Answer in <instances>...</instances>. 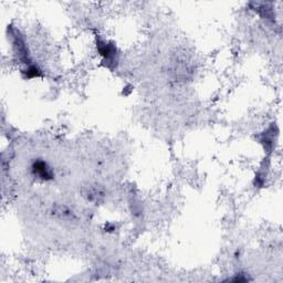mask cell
Listing matches in <instances>:
<instances>
[{"label":"cell","mask_w":283,"mask_h":283,"mask_svg":"<svg viewBox=\"0 0 283 283\" xmlns=\"http://www.w3.org/2000/svg\"><path fill=\"white\" fill-rule=\"evenodd\" d=\"M11 36L13 38V40H12L13 46H15V50L17 52L19 59L21 60L25 64H27V66L33 64V63H31L32 61L30 58V53L28 51V48H27V44L25 42L23 38L19 35L18 31L11 32Z\"/></svg>","instance_id":"obj_1"},{"label":"cell","mask_w":283,"mask_h":283,"mask_svg":"<svg viewBox=\"0 0 283 283\" xmlns=\"http://www.w3.org/2000/svg\"><path fill=\"white\" fill-rule=\"evenodd\" d=\"M98 50L100 52V55L104 58L106 62L109 63H114V61H116L115 57L117 56V51L115 45L111 42L104 41V40L100 39L98 41Z\"/></svg>","instance_id":"obj_2"},{"label":"cell","mask_w":283,"mask_h":283,"mask_svg":"<svg viewBox=\"0 0 283 283\" xmlns=\"http://www.w3.org/2000/svg\"><path fill=\"white\" fill-rule=\"evenodd\" d=\"M31 171L35 176L42 180H50L53 177V172L44 160L38 159L31 166Z\"/></svg>","instance_id":"obj_3"},{"label":"cell","mask_w":283,"mask_h":283,"mask_svg":"<svg viewBox=\"0 0 283 283\" xmlns=\"http://www.w3.org/2000/svg\"><path fill=\"white\" fill-rule=\"evenodd\" d=\"M26 76L27 78L29 79H33V78H39L42 76L41 70H40L36 64H31L29 66H27L26 69Z\"/></svg>","instance_id":"obj_4"}]
</instances>
